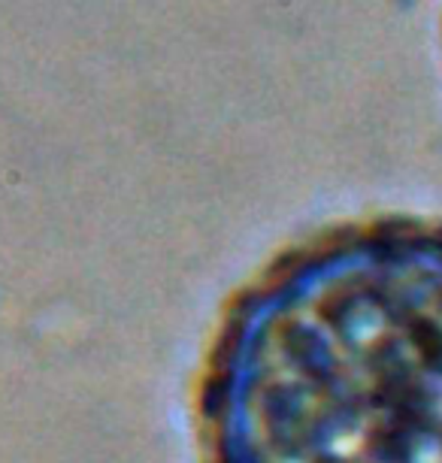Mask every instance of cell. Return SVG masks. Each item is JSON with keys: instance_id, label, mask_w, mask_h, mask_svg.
<instances>
[{"instance_id": "cell-1", "label": "cell", "mask_w": 442, "mask_h": 463, "mask_svg": "<svg viewBox=\"0 0 442 463\" xmlns=\"http://www.w3.org/2000/svg\"><path fill=\"white\" fill-rule=\"evenodd\" d=\"M237 421L246 463H442V218L358 227L294 267Z\"/></svg>"}]
</instances>
